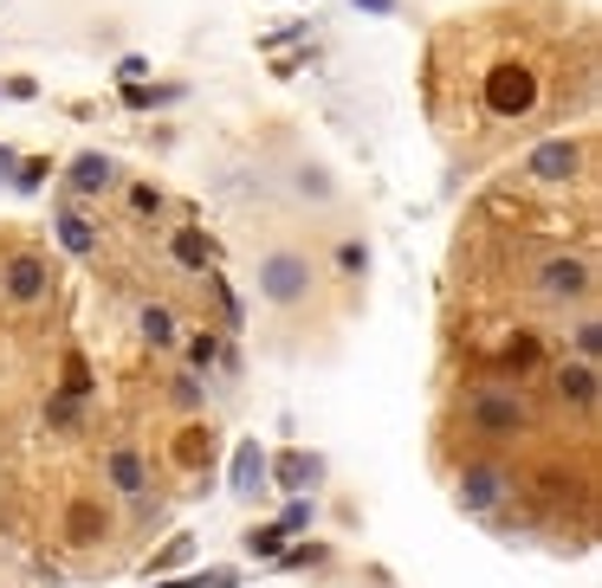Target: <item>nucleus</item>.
Returning a JSON list of instances; mask_svg holds the SVG:
<instances>
[{
	"label": "nucleus",
	"mask_w": 602,
	"mask_h": 588,
	"mask_svg": "<svg viewBox=\"0 0 602 588\" xmlns=\"http://www.w3.org/2000/svg\"><path fill=\"white\" fill-rule=\"evenodd\" d=\"M162 207H169V201H162V187H155V182H137V187H130V214H137V221H155Z\"/></svg>",
	"instance_id": "nucleus-30"
},
{
	"label": "nucleus",
	"mask_w": 602,
	"mask_h": 588,
	"mask_svg": "<svg viewBox=\"0 0 602 588\" xmlns=\"http://www.w3.org/2000/svg\"><path fill=\"white\" fill-rule=\"evenodd\" d=\"M311 517H318V505H311V498H292V505L279 511V530H285V537H304V530H311Z\"/></svg>",
	"instance_id": "nucleus-31"
},
{
	"label": "nucleus",
	"mask_w": 602,
	"mask_h": 588,
	"mask_svg": "<svg viewBox=\"0 0 602 588\" xmlns=\"http://www.w3.org/2000/svg\"><path fill=\"white\" fill-rule=\"evenodd\" d=\"M111 187H117V162L104 149L72 155V169H66V194H72V201H98V194H111Z\"/></svg>",
	"instance_id": "nucleus-12"
},
{
	"label": "nucleus",
	"mask_w": 602,
	"mask_h": 588,
	"mask_svg": "<svg viewBox=\"0 0 602 588\" xmlns=\"http://www.w3.org/2000/svg\"><path fill=\"white\" fill-rule=\"evenodd\" d=\"M91 388H98V375H91V363H84V349H66V356H59V395L91 402Z\"/></svg>",
	"instance_id": "nucleus-21"
},
{
	"label": "nucleus",
	"mask_w": 602,
	"mask_h": 588,
	"mask_svg": "<svg viewBox=\"0 0 602 588\" xmlns=\"http://www.w3.org/2000/svg\"><path fill=\"white\" fill-rule=\"evenodd\" d=\"M338 265H343V272H370V246H363V240H343Z\"/></svg>",
	"instance_id": "nucleus-33"
},
{
	"label": "nucleus",
	"mask_w": 602,
	"mask_h": 588,
	"mask_svg": "<svg viewBox=\"0 0 602 588\" xmlns=\"http://www.w3.org/2000/svg\"><path fill=\"white\" fill-rule=\"evenodd\" d=\"M104 485H111L117 498H137V491H150V459L137 453L130 440L104 446Z\"/></svg>",
	"instance_id": "nucleus-13"
},
{
	"label": "nucleus",
	"mask_w": 602,
	"mask_h": 588,
	"mask_svg": "<svg viewBox=\"0 0 602 588\" xmlns=\"http://www.w3.org/2000/svg\"><path fill=\"white\" fill-rule=\"evenodd\" d=\"M551 395H558L564 407H576V414H596V402H602L596 363H558L551 368Z\"/></svg>",
	"instance_id": "nucleus-11"
},
{
	"label": "nucleus",
	"mask_w": 602,
	"mask_h": 588,
	"mask_svg": "<svg viewBox=\"0 0 602 588\" xmlns=\"http://www.w3.org/2000/svg\"><path fill=\"white\" fill-rule=\"evenodd\" d=\"M285 544H292V537L279 530V517H265V524H247V530H240V550L253 556V562H272Z\"/></svg>",
	"instance_id": "nucleus-20"
},
{
	"label": "nucleus",
	"mask_w": 602,
	"mask_h": 588,
	"mask_svg": "<svg viewBox=\"0 0 602 588\" xmlns=\"http://www.w3.org/2000/svg\"><path fill=\"white\" fill-rule=\"evenodd\" d=\"M52 226H59V246H66L72 258H98V221H91V214H78L72 201H66Z\"/></svg>",
	"instance_id": "nucleus-17"
},
{
	"label": "nucleus",
	"mask_w": 602,
	"mask_h": 588,
	"mask_svg": "<svg viewBox=\"0 0 602 588\" xmlns=\"http://www.w3.org/2000/svg\"><path fill=\"white\" fill-rule=\"evenodd\" d=\"M538 111V72L519 65V59H499L486 72V116L512 123V116H531Z\"/></svg>",
	"instance_id": "nucleus-8"
},
{
	"label": "nucleus",
	"mask_w": 602,
	"mask_h": 588,
	"mask_svg": "<svg viewBox=\"0 0 602 588\" xmlns=\"http://www.w3.org/2000/svg\"><path fill=\"white\" fill-rule=\"evenodd\" d=\"M46 175H52V162H46V155H20V162H13V194H39Z\"/></svg>",
	"instance_id": "nucleus-28"
},
{
	"label": "nucleus",
	"mask_w": 602,
	"mask_h": 588,
	"mask_svg": "<svg viewBox=\"0 0 602 588\" xmlns=\"http://www.w3.org/2000/svg\"><path fill=\"white\" fill-rule=\"evenodd\" d=\"M13 162H20V155H13V149L0 143V182H13Z\"/></svg>",
	"instance_id": "nucleus-36"
},
{
	"label": "nucleus",
	"mask_w": 602,
	"mask_h": 588,
	"mask_svg": "<svg viewBox=\"0 0 602 588\" xmlns=\"http://www.w3.org/2000/svg\"><path fill=\"white\" fill-rule=\"evenodd\" d=\"M570 343H576V363H596V356H602V324H596V317H576Z\"/></svg>",
	"instance_id": "nucleus-29"
},
{
	"label": "nucleus",
	"mask_w": 602,
	"mask_h": 588,
	"mask_svg": "<svg viewBox=\"0 0 602 588\" xmlns=\"http://www.w3.org/2000/svg\"><path fill=\"white\" fill-rule=\"evenodd\" d=\"M292 39H304V27H285V33H265L260 45H265V52H279V45H292Z\"/></svg>",
	"instance_id": "nucleus-35"
},
{
	"label": "nucleus",
	"mask_w": 602,
	"mask_h": 588,
	"mask_svg": "<svg viewBox=\"0 0 602 588\" xmlns=\"http://www.w3.org/2000/svg\"><path fill=\"white\" fill-rule=\"evenodd\" d=\"M227 491H233V498H260L265 491V446L260 440L233 446V459H227Z\"/></svg>",
	"instance_id": "nucleus-15"
},
{
	"label": "nucleus",
	"mask_w": 602,
	"mask_h": 588,
	"mask_svg": "<svg viewBox=\"0 0 602 588\" xmlns=\"http://www.w3.org/2000/svg\"><path fill=\"white\" fill-rule=\"evenodd\" d=\"M59 285V272H52V258L33 253V246H13V253H0V304H13V311H39L46 297Z\"/></svg>",
	"instance_id": "nucleus-4"
},
{
	"label": "nucleus",
	"mask_w": 602,
	"mask_h": 588,
	"mask_svg": "<svg viewBox=\"0 0 602 588\" xmlns=\"http://www.w3.org/2000/svg\"><path fill=\"white\" fill-rule=\"evenodd\" d=\"M531 292L544 304H590L596 297V265L583 253H544L531 265Z\"/></svg>",
	"instance_id": "nucleus-5"
},
{
	"label": "nucleus",
	"mask_w": 602,
	"mask_h": 588,
	"mask_svg": "<svg viewBox=\"0 0 602 588\" xmlns=\"http://www.w3.org/2000/svg\"><path fill=\"white\" fill-rule=\"evenodd\" d=\"M169 407L201 414V407H208V382H201V375H189V368H182V375H169Z\"/></svg>",
	"instance_id": "nucleus-24"
},
{
	"label": "nucleus",
	"mask_w": 602,
	"mask_h": 588,
	"mask_svg": "<svg viewBox=\"0 0 602 588\" xmlns=\"http://www.w3.org/2000/svg\"><path fill=\"white\" fill-rule=\"evenodd\" d=\"M331 562V544H285V550L272 556V569H285V576H299V569H324Z\"/></svg>",
	"instance_id": "nucleus-22"
},
{
	"label": "nucleus",
	"mask_w": 602,
	"mask_h": 588,
	"mask_svg": "<svg viewBox=\"0 0 602 588\" xmlns=\"http://www.w3.org/2000/svg\"><path fill=\"white\" fill-rule=\"evenodd\" d=\"M512 498H519V473L505 459H466L453 478V505L466 517H499Z\"/></svg>",
	"instance_id": "nucleus-2"
},
{
	"label": "nucleus",
	"mask_w": 602,
	"mask_h": 588,
	"mask_svg": "<svg viewBox=\"0 0 602 588\" xmlns=\"http://www.w3.org/2000/svg\"><path fill=\"white\" fill-rule=\"evenodd\" d=\"M318 478H324V453H304V446L265 453V485H279V491H292V498H311Z\"/></svg>",
	"instance_id": "nucleus-10"
},
{
	"label": "nucleus",
	"mask_w": 602,
	"mask_h": 588,
	"mask_svg": "<svg viewBox=\"0 0 602 588\" xmlns=\"http://www.w3.org/2000/svg\"><path fill=\"white\" fill-rule=\"evenodd\" d=\"M221 343L227 336H214V331L189 336V375H214V368H221Z\"/></svg>",
	"instance_id": "nucleus-26"
},
{
	"label": "nucleus",
	"mask_w": 602,
	"mask_h": 588,
	"mask_svg": "<svg viewBox=\"0 0 602 588\" xmlns=\"http://www.w3.org/2000/svg\"><path fill=\"white\" fill-rule=\"evenodd\" d=\"M253 278H260V297H265V304L299 311L304 297H311V285H318V265H311V253H299V246H265Z\"/></svg>",
	"instance_id": "nucleus-3"
},
{
	"label": "nucleus",
	"mask_w": 602,
	"mask_h": 588,
	"mask_svg": "<svg viewBox=\"0 0 602 588\" xmlns=\"http://www.w3.org/2000/svg\"><path fill=\"white\" fill-rule=\"evenodd\" d=\"M357 13H395V0H357Z\"/></svg>",
	"instance_id": "nucleus-37"
},
{
	"label": "nucleus",
	"mask_w": 602,
	"mask_h": 588,
	"mask_svg": "<svg viewBox=\"0 0 602 588\" xmlns=\"http://www.w3.org/2000/svg\"><path fill=\"white\" fill-rule=\"evenodd\" d=\"M460 420H466L473 440L512 446V440H525V434H538V402L525 395V382L486 375V382H473V388L460 395Z\"/></svg>",
	"instance_id": "nucleus-1"
},
{
	"label": "nucleus",
	"mask_w": 602,
	"mask_h": 588,
	"mask_svg": "<svg viewBox=\"0 0 602 588\" xmlns=\"http://www.w3.org/2000/svg\"><path fill=\"white\" fill-rule=\"evenodd\" d=\"M201 285H208V297H214V311H221V331H247V304H240V292L227 285L221 272H201Z\"/></svg>",
	"instance_id": "nucleus-19"
},
{
	"label": "nucleus",
	"mask_w": 602,
	"mask_h": 588,
	"mask_svg": "<svg viewBox=\"0 0 602 588\" xmlns=\"http://www.w3.org/2000/svg\"><path fill=\"white\" fill-rule=\"evenodd\" d=\"M169 258H175L189 278L214 272V240H208V226H175V233H169Z\"/></svg>",
	"instance_id": "nucleus-16"
},
{
	"label": "nucleus",
	"mask_w": 602,
	"mask_h": 588,
	"mask_svg": "<svg viewBox=\"0 0 602 588\" xmlns=\"http://www.w3.org/2000/svg\"><path fill=\"white\" fill-rule=\"evenodd\" d=\"M111 537H117L111 505H104L98 491H72V498H66V511H59V544L78 550V556H91V550H104Z\"/></svg>",
	"instance_id": "nucleus-6"
},
{
	"label": "nucleus",
	"mask_w": 602,
	"mask_h": 588,
	"mask_svg": "<svg viewBox=\"0 0 602 588\" xmlns=\"http://www.w3.org/2000/svg\"><path fill=\"white\" fill-rule=\"evenodd\" d=\"M117 78H123V84H150V59H143V52H130V59L117 65Z\"/></svg>",
	"instance_id": "nucleus-34"
},
{
	"label": "nucleus",
	"mask_w": 602,
	"mask_h": 588,
	"mask_svg": "<svg viewBox=\"0 0 602 588\" xmlns=\"http://www.w3.org/2000/svg\"><path fill=\"white\" fill-rule=\"evenodd\" d=\"M214 459H221V427H208V420H182V427L169 434V466H175L182 478H194V491H208Z\"/></svg>",
	"instance_id": "nucleus-7"
},
{
	"label": "nucleus",
	"mask_w": 602,
	"mask_h": 588,
	"mask_svg": "<svg viewBox=\"0 0 602 588\" xmlns=\"http://www.w3.org/2000/svg\"><path fill=\"white\" fill-rule=\"evenodd\" d=\"M162 588H240V569H227V562H208V569H189V576H169Z\"/></svg>",
	"instance_id": "nucleus-25"
},
{
	"label": "nucleus",
	"mask_w": 602,
	"mask_h": 588,
	"mask_svg": "<svg viewBox=\"0 0 602 588\" xmlns=\"http://www.w3.org/2000/svg\"><path fill=\"white\" fill-rule=\"evenodd\" d=\"M583 162H590V149L576 143V136H551V143H538L525 155V182L538 187H570L583 175Z\"/></svg>",
	"instance_id": "nucleus-9"
},
{
	"label": "nucleus",
	"mask_w": 602,
	"mask_h": 588,
	"mask_svg": "<svg viewBox=\"0 0 602 588\" xmlns=\"http://www.w3.org/2000/svg\"><path fill=\"white\" fill-rule=\"evenodd\" d=\"M78 414H84V402L59 395V388L46 395V427H52V434H72V427H78Z\"/></svg>",
	"instance_id": "nucleus-27"
},
{
	"label": "nucleus",
	"mask_w": 602,
	"mask_h": 588,
	"mask_svg": "<svg viewBox=\"0 0 602 588\" xmlns=\"http://www.w3.org/2000/svg\"><path fill=\"white\" fill-rule=\"evenodd\" d=\"M492 368H499V382H525V375H538V368H544V336L512 331L505 336V349L492 356Z\"/></svg>",
	"instance_id": "nucleus-14"
},
{
	"label": "nucleus",
	"mask_w": 602,
	"mask_h": 588,
	"mask_svg": "<svg viewBox=\"0 0 602 588\" xmlns=\"http://www.w3.org/2000/svg\"><path fill=\"white\" fill-rule=\"evenodd\" d=\"M299 194H311V201H331L338 187H331V175H324V169H299Z\"/></svg>",
	"instance_id": "nucleus-32"
},
{
	"label": "nucleus",
	"mask_w": 602,
	"mask_h": 588,
	"mask_svg": "<svg viewBox=\"0 0 602 588\" xmlns=\"http://www.w3.org/2000/svg\"><path fill=\"white\" fill-rule=\"evenodd\" d=\"M137 336H143L150 349H175V343H182L175 311H169V304H143V311H137Z\"/></svg>",
	"instance_id": "nucleus-18"
},
{
	"label": "nucleus",
	"mask_w": 602,
	"mask_h": 588,
	"mask_svg": "<svg viewBox=\"0 0 602 588\" xmlns=\"http://www.w3.org/2000/svg\"><path fill=\"white\" fill-rule=\"evenodd\" d=\"M189 556H194V537H189V530H175V537H169V544L150 556V582H155V576H175V569H189Z\"/></svg>",
	"instance_id": "nucleus-23"
}]
</instances>
